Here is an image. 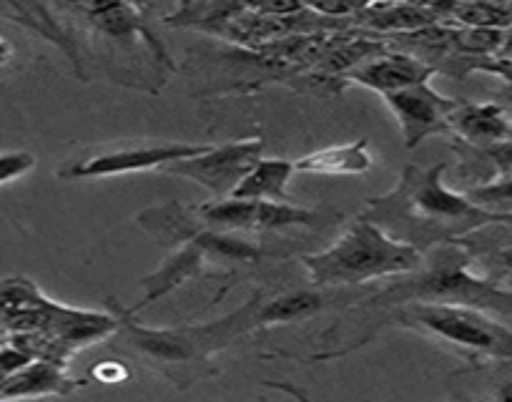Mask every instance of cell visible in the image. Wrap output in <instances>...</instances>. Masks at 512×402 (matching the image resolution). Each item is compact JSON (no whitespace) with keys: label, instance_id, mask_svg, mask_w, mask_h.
I'll list each match as a JSON object with an SVG mask.
<instances>
[{"label":"cell","instance_id":"cell-8","mask_svg":"<svg viewBox=\"0 0 512 402\" xmlns=\"http://www.w3.org/2000/svg\"><path fill=\"white\" fill-rule=\"evenodd\" d=\"M262 151V136L229 141V144L209 146L206 151L189 156V159L171 161L164 166V171L171 176H184V179L196 181L199 186L209 189L216 199H224V196H231L239 181L259 164Z\"/></svg>","mask_w":512,"mask_h":402},{"label":"cell","instance_id":"cell-16","mask_svg":"<svg viewBox=\"0 0 512 402\" xmlns=\"http://www.w3.org/2000/svg\"><path fill=\"white\" fill-rule=\"evenodd\" d=\"M374 166V154L369 151L367 139L352 141V144L327 146V149L312 151L294 161L297 174L317 176H359L367 174Z\"/></svg>","mask_w":512,"mask_h":402},{"label":"cell","instance_id":"cell-6","mask_svg":"<svg viewBox=\"0 0 512 402\" xmlns=\"http://www.w3.org/2000/svg\"><path fill=\"white\" fill-rule=\"evenodd\" d=\"M392 302H460V305L482 307V310L512 312V292L475 277L467 269V262L457 259V254L442 259L417 282L402 284L384 294Z\"/></svg>","mask_w":512,"mask_h":402},{"label":"cell","instance_id":"cell-12","mask_svg":"<svg viewBox=\"0 0 512 402\" xmlns=\"http://www.w3.org/2000/svg\"><path fill=\"white\" fill-rule=\"evenodd\" d=\"M450 134L475 149H487V146L512 139V114L505 104H497V101H487V104L457 101L450 114Z\"/></svg>","mask_w":512,"mask_h":402},{"label":"cell","instance_id":"cell-25","mask_svg":"<svg viewBox=\"0 0 512 402\" xmlns=\"http://www.w3.org/2000/svg\"><path fill=\"white\" fill-rule=\"evenodd\" d=\"M93 377H96L98 382H106V385H116V382L126 380L128 370L121 362H103V365H98L96 370H93Z\"/></svg>","mask_w":512,"mask_h":402},{"label":"cell","instance_id":"cell-21","mask_svg":"<svg viewBox=\"0 0 512 402\" xmlns=\"http://www.w3.org/2000/svg\"><path fill=\"white\" fill-rule=\"evenodd\" d=\"M33 169H36V156L33 154H28V151H3L0 154V186L31 174Z\"/></svg>","mask_w":512,"mask_h":402},{"label":"cell","instance_id":"cell-3","mask_svg":"<svg viewBox=\"0 0 512 402\" xmlns=\"http://www.w3.org/2000/svg\"><path fill=\"white\" fill-rule=\"evenodd\" d=\"M397 320L472 355L512 362V330L487 317L482 307L460 302H407Z\"/></svg>","mask_w":512,"mask_h":402},{"label":"cell","instance_id":"cell-15","mask_svg":"<svg viewBox=\"0 0 512 402\" xmlns=\"http://www.w3.org/2000/svg\"><path fill=\"white\" fill-rule=\"evenodd\" d=\"M206 259L209 257H206L204 249H201L196 242H191V239H186V244L174 254V257L166 259V262L161 264V269H156L151 277H146L144 282H141L144 284V299H141L134 310H128V312L144 310V307L159 302L161 297H166L169 292H174V289L181 287L184 282L199 277L201 269H204V264H206Z\"/></svg>","mask_w":512,"mask_h":402},{"label":"cell","instance_id":"cell-2","mask_svg":"<svg viewBox=\"0 0 512 402\" xmlns=\"http://www.w3.org/2000/svg\"><path fill=\"white\" fill-rule=\"evenodd\" d=\"M304 269L317 287L362 284L420 269L422 252L410 242L392 237L377 222L362 217L329 249L302 257Z\"/></svg>","mask_w":512,"mask_h":402},{"label":"cell","instance_id":"cell-19","mask_svg":"<svg viewBox=\"0 0 512 402\" xmlns=\"http://www.w3.org/2000/svg\"><path fill=\"white\" fill-rule=\"evenodd\" d=\"M327 297L317 292H292L282 294V297L272 299V302H262L259 312H256V327L269 325H292V322H302L314 317L317 312L324 310Z\"/></svg>","mask_w":512,"mask_h":402},{"label":"cell","instance_id":"cell-26","mask_svg":"<svg viewBox=\"0 0 512 402\" xmlns=\"http://www.w3.org/2000/svg\"><path fill=\"white\" fill-rule=\"evenodd\" d=\"M13 56H16V48H13V43L8 41L6 36H0V68L8 66V63L13 61Z\"/></svg>","mask_w":512,"mask_h":402},{"label":"cell","instance_id":"cell-4","mask_svg":"<svg viewBox=\"0 0 512 402\" xmlns=\"http://www.w3.org/2000/svg\"><path fill=\"white\" fill-rule=\"evenodd\" d=\"M259 297L249 299L239 312L224 317L219 322L199 327H174V330H146L131 320V312L118 310V322L126 327L128 337L134 340V345L144 352L146 357L159 362H194L206 360L221 347L231 345L244 332L254 330L256 327V312H259Z\"/></svg>","mask_w":512,"mask_h":402},{"label":"cell","instance_id":"cell-28","mask_svg":"<svg viewBox=\"0 0 512 402\" xmlns=\"http://www.w3.org/2000/svg\"><path fill=\"white\" fill-rule=\"evenodd\" d=\"M497 58H512V26L505 31V41H502V51Z\"/></svg>","mask_w":512,"mask_h":402},{"label":"cell","instance_id":"cell-7","mask_svg":"<svg viewBox=\"0 0 512 402\" xmlns=\"http://www.w3.org/2000/svg\"><path fill=\"white\" fill-rule=\"evenodd\" d=\"M191 212L209 229L219 232H269L284 227H314L332 212L299 207L297 201H259L224 196L209 204L194 207Z\"/></svg>","mask_w":512,"mask_h":402},{"label":"cell","instance_id":"cell-24","mask_svg":"<svg viewBox=\"0 0 512 402\" xmlns=\"http://www.w3.org/2000/svg\"><path fill=\"white\" fill-rule=\"evenodd\" d=\"M480 154L497 166L500 176L512 174V139L502 141V144H495V146H487V149H480Z\"/></svg>","mask_w":512,"mask_h":402},{"label":"cell","instance_id":"cell-20","mask_svg":"<svg viewBox=\"0 0 512 402\" xmlns=\"http://www.w3.org/2000/svg\"><path fill=\"white\" fill-rule=\"evenodd\" d=\"M467 196L480 207L490 209V212H505V209L512 207V174L497 176L495 181L472 186V189H467Z\"/></svg>","mask_w":512,"mask_h":402},{"label":"cell","instance_id":"cell-14","mask_svg":"<svg viewBox=\"0 0 512 402\" xmlns=\"http://www.w3.org/2000/svg\"><path fill=\"white\" fill-rule=\"evenodd\" d=\"M354 21L372 28V31L390 33V36L442 23L440 16L427 6L425 0H417V3H367L354 13Z\"/></svg>","mask_w":512,"mask_h":402},{"label":"cell","instance_id":"cell-5","mask_svg":"<svg viewBox=\"0 0 512 402\" xmlns=\"http://www.w3.org/2000/svg\"><path fill=\"white\" fill-rule=\"evenodd\" d=\"M447 164L430 169H410L402 176V186L390 196L400 201V207L410 212L412 219L422 224H452V222H512V212H490L480 207L467 194L447 189L442 174Z\"/></svg>","mask_w":512,"mask_h":402},{"label":"cell","instance_id":"cell-9","mask_svg":"<svg viewBox=\"0 0 512 402\" xmlns=\"http://www.w3.org/2000/svg\"><path fill=\"white\" fill-rule=\"evenodd\" d=\"M209 146L206 144H176V141H161V144L149 146H123V149H106L88 154L83 159L71 161L63 169H58V176L68 181L81 179H106V176H123V174H141V171L164 169L166 164L189 156L201 154Z\"/></svg>","mask_w":512,"mask_h":402},{"label":"cell","instance_id":"cell-10","mask_svg":"<svg viewBox=\"0 0 512 402\" xmlns=\"http://www.w3.org/2000/svg\"><path fill=\"white\" fill-rule=\"evenodd\" d=\"M382 98L400 124L407 149H417L427 136L450 134V114L457 101L435 91L430 81L395 93H384Z\"/></svg>","mask_w":512,"mask_h":402},{"label":"cell","instance_id":"cell-11","mask_svg":"<svg viewBox=\"0 0 512 402\" xmlns=\"http://www.w3.org/2000/svg\"><path fill=\"white\" fill-rule=\"evenodd\" d=\"M435 73L437 66L412 56V53L382 51L379 56L367 58V61L344 71L342 76L347 81L357 83V86H364L384 96V93L402 91V88L417 86V83H427Z\"/></svg>","mask_w":512,"mask_h":402},{"label":"cell","instance_id":"cell-17","mask_svg":"<svg viewBox=\"0 0 512 402\" xmlns=\"http://www.w3.org/2000/svg\"><path fill=\"white\" fill-rule=\"evenodd\" d=\"M294 174H297L294 161L259 159V164L239 181L231 196L259 201H294L289 196V181H292Z\"/></svg>","mask_w":512,"mask_h":402},{"label":"cell","instance_id":"cell-23","mask_svg":"<svg viewBox=\"0 0 512 402\" xmlns=\"http://www.w3.org/2000/svg\"><path fill=\"white\" fill-rule=\"evenodd\" d=\"M470 71L490 73L505 83H512V58H470Z\"/></svg>","mask_w":512,"mask_h":402},{"label":"cell","instance_id":"cell-27","mask_svg":"<svg viewBox=\"0 0 512 402\" xmlns=\"http://www.w3.org/2000/svg\"><path fill=\"white\" fill-rule=\"evenodd\" d=\"M126 3L134 8V11H139L141 16H144V13H149L151 8H154V0H126Z\"/></svg>","mask_w":512,"mask_h":402},{"label":"cell","instance_id":"cell-1","mask_svg":"<svg viewBox=\"0 0 512 402\" xmlns=\"http://www.w3.org/2000/svg\"><path fill=\"white\" fill-rule=\"evenodd\" d=\"M0 320L13 335V347L58 365H68L83 347L118 332L116 315L58 305L26 277L0 279Z\"/></svg>","mask_w":512,"mask_h":402},{"label":"cell","instance_id":"cell-31","mask_svg":"<svg viewBox=\"0 0 512 402\" xmlns=\"http://www.w3.org/2000/svg\"><path fill=\"white\" fill-rule=\"evenodd\" d=\"M8 340H11V335H8L6 325H3V320H0V347L8 345Z\"/></svg>","mask_w":512,"mask_h":402},{"label":"cell","instance_id":"cell-13","mask_svg":"<svg viewBox=\"0 0 512 402\" xmlns=\"http://www.w3.org/2000/svg\"><path fill=\"white\" fill-rule=\"evenodd\" d=\"M78 387H81V380L68 375V365H58V362L48 360H31L3 380V385H0V400L71 395Z\"/></svg>","mask_w":512,"mask_h":402},{"label":"cell","instance_id":"cell-22","mask_svg":"<svg viewBox=\"0 0 512 402\" xmlns=\"http://www.w3.org/2000/svg\"><path fill=\"white\" fill-rule=\"evenodd\" d=\"M236 6L256 16H294L304 11L302 0H236Z\"/></svg>","mask_w":512,"mask_h":402},{"label":"cell","instance_id":"cell-30","mask_svg":"<svg viewBox=\"0 0 512 402\" xmlns=\"http://www.w3.org/2000/svg\"><path fill=\"white\" fill-rule=\"evenodd\" d=\"M500 98H502V104H505L507 109H510V114H512V83H507V86L502 88Z\"/></svg>","mask_w":512,"mask_h":402},{"label":"cell","instance_id":"cell-29","mask_svg":"<svg viewBox=\"0 0 512 402\" xmlns=\"http://www.w3.org/2000/svg\"><path fill=\"white\" fill-rule=\"evenodd\" d=\"M497 400H505V402H512V382H505V385L500 387V390L495 392Z\"/></svg>","mask_w":512,"mask_h":402},{"label":"cell","instance_id":"cell-18","mask_svg":"<svg viewBox=\"0 0 512 402\" xmlns=\"http://www.w3.org/2000/svg\"><path fill=\"white\" fill-rule=\"evenodd\" d=\"M86 11L88 21L103 33L121 43H134L139 38H149L141 28V13L128 6L126 0H76Z\"/></svg>","mask_w":512,"mask_h":402}]
</instances>
